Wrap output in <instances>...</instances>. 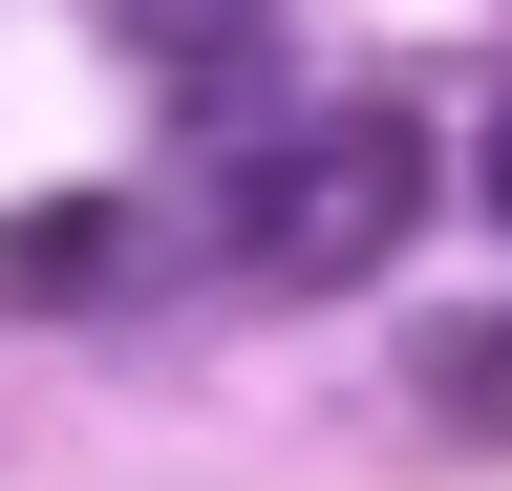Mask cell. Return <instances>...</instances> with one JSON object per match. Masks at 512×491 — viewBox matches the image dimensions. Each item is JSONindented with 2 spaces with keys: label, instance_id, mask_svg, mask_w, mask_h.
<instances>
[{
  "label": "cell",
  "instance_id": "obj_1",
  "mask_svg": "<svg viewBox=\"0 0 512 491\" xmlns=\"http://www.w3.org/2000/svg\"><path fill=\"white\" fill-rule=\"evenodd\" d=\"M427 406L448 427H512V321H427Z\"/></svg>",
  "mask_w": 512,
  "mask_h": 491
}]
</instances>
